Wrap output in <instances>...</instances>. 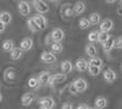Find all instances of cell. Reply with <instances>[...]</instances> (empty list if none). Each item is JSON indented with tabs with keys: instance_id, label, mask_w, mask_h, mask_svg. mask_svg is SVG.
I'll return each mask as SVG.
<instances>
[{
	"instance_id": "1",
	"label": "cell",
	"mask_w": 122,
	"mask_h": 109,
	"mask_svg": "<svg viewBox=\"0 0 122 109\" xmlns=\"http://www.w3.org/2000/svg\"><path fill=\"white\" fill-rule=\"evenodd\" d=\"M32 5L34 6L36 11H37L39 15L49 12V5H48V3L43 1V0H34V1L32 3Z\"/></svg>"
},
{
	"instance_id": "2",
	"label": "cell",
	"mask_w": 122,
	"mask_h": 109,
	"mask_svg": "<svg viewBox=\"0 0 122 109\" xmlns=\"http://www.w3.org/2000/svg\"><path fill=\"white\" fill-rule=\"evenodd\" d=\"M50 37H51V41L55 43H61L65 38V32L64 29L61 28H54L51 33H50Z\"/></svg>"
},
{
	"instance_id": "3",
	"label": "cell",
	"mask_w": 122,
	"mask_h": 109,
	"mask_svg": "<svg viewBox=\"0 0 122 109\" xmlns=\"http://www.w3.org/2000/svg\"><path fill=\"white\" fill-rule=\"evenodd\" d=\"M32 18H33L34 23L37 25V27L39 28V31H43V29H45V28H46V26H48V20H46V17H45V16L39 15V14H38V15L33 16Z\"/></svg>"
},
{
	"instance_id": "4",
	"label": "cell",
	"mask_w": 122,
	"mask_h": 109,
	"mask_svg": "<svg viewBox=\"0 0 122 109\" xmlns=\"http://www.w3.org/2000/svg\"><path fill=\"white\" fill-rule=\"evenodd\" d=\"M39 105H40V108L53 109L55 107V101L53 97H43L39 99Z\"/></svg>"
},
{
	"instance_id": "5",
	"label": "cell",
	"mask_w": 122,
	"mask_h": 109,
	"mask_svg": "<svg viewBox=\"0 0 122 109\" xmlns=\"http://www.w3.org/2000/svg\"><path fill=\"white\" fill-rule=\"evenodd\" d=\"M66 81V75L65 74H55V75H50L49 78V85L55 86V85H60Z\"/></svg>"
},
{
	"instance_id": "6",
	"label": "cell",
	"mask_w": 122,
	"mask_h": 109,
	"mask_svg": "<svg viewBox=\"0 0 122 109\" xmlns=\"http://www.w3.org/2000/svg\"><path fill=\"white\" fill-rule=\"evenodd\" d=\"M99 28H100V32H110L111 29L114 28V21L110 18H105L103 21H100V25H99Z\"/></svg>"
},
{
	"instance_id": "7",
	"label": "cell",
	"mask_w": 122,
	"mask_h": 109,
	"mask_svg": "<svg viewBox=\"0 0 122 109\" xmlns=\"http://www.w3.org/2000/svg\"><path fill=\"white\" fill-rule=\"evenodd\" d=\"M73 85H75V87H76V90H77L78 93L87 91V88H88V83H87V81L84 80L83 77L76 78V80L73 81Z\"/></svg>"
},
{
	"instance_id": "8",
	"label": "cell",
	"mask_w": 122,
	"mask_h": 109,
	"mask_svg": "<svg viewBox=\"0 0 122 109\" xmlns=\"http://www.w3.org/2000/svg\"><path fill=\"white\" fill-rule=\"evenodd\" d=\"M40 60L45 64H54L56 61V55L53 54L51 52H48V50H44L40 55Z\"/></svg>"
},
{
	"instance_id": "9",
	"label": "cell",
	"mask_w": 122,
	"mask_h": 109,
	"mask_svg": "<svg viewBox=\"0 0 122 109\" xmlns=\"http://www.w3.org/2000/svg\"><path fill=\"white\" fill-rule=\"evenodd\" d=\"M103 76H104V80H105L107 83H112V82L116 80V77H117L116 72H115L111 67L105 69L104 72H103Z\"/></svg>"
},
{
	"instance_id": "10",
	"label": "cell",
	"mask_w": 122,
	"mask_h": 109,
	"mask_svg": "<svg viewBox=\"0 0 122 109\" xmlns=\"http://www.w3.org/2000/svg\"><path fill=\"white\" fill-rule=\"evenodd\" d=\"M17 9H18L20 15L22 16H28L30 14V5L27 1H20L17 4Z\"/></svg>"
},
{
	"instance_id": "11",
	"label": "cell",
	"mask_w": 122,
	"mask_h": 109,
	"mask_svg": "<svg viewBox=\"0 0 122 109\" xmlns=\"http://www.w3.org/2000/svg\"><path fill=\"white\" fill-rule=\"evenodd\" d=\"M32 48H33V39L29 38V37L23 38L21 41V43H20V49H21L22 52H28Z\"/></svg>"
},
{
	"instance_id": "12",
	"label": "cell",
	"mask_w": 122,
	"mask_h": 109,
	"mask_svg": "<svg viewBox=\"0 0 122 109\" xmlns=\"http://www.w3.org/2000/svg\"><path fill=\"white\" fill-rule=\"evenodd\" d=\"M34 99H36V94L34 93H32V92L25 93L22 96V98H21V104L23 107H28V105H30L34 102Z\"/></svg>"
},
{
	"instance_id": "13",
	"label": "cell",
	"mask_w": 122,
	"mask_h": 109,
	"mask_svg": "<svg viewBox=\"0 0 122 109\" xmlns=\"http://www.w3.org/2000/svg\"><path fill=\"white\" fill-rule=\"evenodd\" d=\"M61 15H62L64 18H70L75 15L73 14V7L71 6V4H64L61 6Z\"/></svg>"
},
{
	"instance_id": "14",
	"label": "cell",
	"mask_w": 122,
	"mask_h": 109,
	"mask_svg": "<svg viewBox=\"0 0 122 109\" xmlns=\"http://www.w3.org/2000/svg\"><path fill=\"white\" fill-rule=\"evenodd\" d=\"M73 67H76V70L79 71V72H84L88 69V61L86 59H77V61H76Z\"/></svg>"
},
{
	"instance_id": "15",
	"label": "cell",
	"mask_w": 122,
	"mask_h": 109,
	"mask_svg": "<svg viewBox=\"0 0 122 109\" xmlns=\"http://www.w3.org/2000/svg\"><path fill=\"white\" fill-rule=\"evenodd\" d=\"M12 21V15L10 14L9 11H1L0 12V22L3 25H10Z\"/></svg>"
},
{
	"instance_id": "16",
	"label": "cell",
	"mask_w": 122,
	"mask_h": 109,
	"mask_svg": "<svg viewBox=\"0 0 122 109\" xmlns=\"http://www.w3.org/2000/svg\"><path fill=\"white\" fill-rule=\"evenodd\" d=\"M94 108L95 109H105L106 107H107V99L105 97H103V96H100V97H98L97 99H95V102H94Z\"/></svg>"
},
{
	"instance_id": "17",
	"label": "cell",
	"mask_w": 122,
	"mask_h": 109,
	"mask_svg": "<svg viewBox=\"0 0 122 109\" xmlns=\"http://www.w3.org/2000/svg\"><path fill=\"white\" fill-rule=\"evenodd\" d=\"M73 64L71 63L70 60H64L62 63H61V70H62V72L66 75V74H70L73 71Z\"/></svg>"
},
{
	"instance_id": "18",
	"label": "cell",
	"mask_w": 122,
	"mask_h": 109,
	"mask_svg": "<svg viewBox=\"0 0 122 109\" xmlns=\"http://www.w3.org/2000/svg\"><path fill=\"white\" fill-rule=\"evenodd\" d=\"M72 7H73V14L75 15H82L86 11V4L83 1H77Z\"/></svg>"
},
{
	"instance_id": "19",
	"label": "cell",
	"mask_w": 122,
	"mask_h": 109,
	"mask_svg": "<svg viewBox=\"0 0 122 109\" xmlns=\"http://www.w3.org/2000/svg\"><path fill=\"white\" fill-rule=\"evenodd\" d=\"M114 43H115V39L112 38V37H110L107 41L103 44V49H104V53L107 55V54H110V52L114 49Z\"/></svg>"
},
{
	"instance_id": "20",
	"label": "cell",
	"mask_w": 122,
	"mask_h": 109,
	"mask_svg": "<svg viewBox=\"0 0 122 109\" xmlns=\"http://www.w3.org/2000/svg\"><path fill=\"white\" fill-rule=\"evenodd\" d=\"M15 77H16V72L14 69H6L5 72H4V78H5V81L7 82H11L15 80Z\"/></svg>"
},
{
	"instance_id": "21",
	"label": "cell",
	"mask_w": 122,
	"mask_h": 109,
	"mask_svg": "<svg viewBox=\"0 0 122 109\" xmlns=\"http://www.w3.org/2000/svg\"><path fill=\"white\" fill-rule=\"evenodd\" d=\"M1 47H3L4 52H9L10 53L15 48V43H14L12 39H5V41L3 42V44H1Z\"/></svg>"
},
{
	"instance_id": "22",
	"label": "cell",
	"mask_w": 122,
	"mask_h": 109,
	"mask_svg": "<svg viewBox=\"0 0 122 109\" xmlns=\"http://www.w3.org/2000/svg\"><path fill=\"white\" fill-rule=\"evenodd\" d=\"M84 50H86V54H87L90 59L97 56V48H95L94 44H87Z\"/></svg>"
},
{
	"instance_id": "23",
	"label": "cell",
	"mask_w": 122,
	"mask_h": 109,
	"mask_svg": "<svg viewBox=\"0 0 122 109\" xmlns=\"http://www.w3.org/2000/svg\"><path fill=\"white\" fill-rule=\"evenodd\" d=\"M49 78H50V72H48V71L40 72L39 74V78H38L39 85H48L49 83Z\"/></svg>"
},
{
	"instance_id": "24",
	"label": "cell",
	"mask_w": 122,
	"mask_h": 109,
	"mask_svg": "<svg viewBox=\"0 0 122 109\" xmlns=\"http://www.w3.org/2000/svg\"><path fill=\"white\" fill-rule=\"evenodd\" d=\"M23 55V52L21 50L20 48H14L11 52H10V56H11L12 60H18V59H21Z\"/></svg>"
},
{
	"instance_id": "25",
	"label": "cell",
	"mask_w": 122,
	"mask_h": 109,
	"mask_svg": "<svg viewBox=\"0 0 122 109\" xmlns=\"http://www.w3.org/2000/svg\"><path fill=\"white\" fill-rule=\"evenodd\" d=\"M50 49H51V53L53 54H59V53H61V52L64 50V47H62V44H61V43L53 42L51 45H50Z\"/></svg>"
},
{
	"instance_id": "26",
	"label": "cell",
	"mask_w": 122,
	"mask_h": 109,
	"mask_svg": "<svg viewBox=\"0 0 122 109\" xmlns=\"http://www.w3.org/2000/svg\"><path fill=\"white\" fill-rule=\"evenodd\" d=\"M88 21H89L90 26L92 25H98L100 22V15L98 12H92L90 16H89V18H88Z\"/></svg>"
},
{
	"instance_id": "27",
	"label": "cell",
	"mask_w": 122,
	"mask_h": 109,
	"mask_svg": "<svg viewBox=\"0 0 122 109\" xmlns=\"http://www.w3.org/2000/svg\"><path fill=\"white\" fill-rule=\"evenodd\" d=\"M103 59H100V58H98V56H95V58H92L90 59V61L88 63V65H90V66H95V67H100L101 69V66H103Z\"/></svg>"
},
{
	"instance_id": "28",
	"label": "cell",
	"mask_w": 122,
	"mask_h": 109,
	"mask_svg": "<svg viewBox=\"0 0 122 109\" xmlns=\"http://www.w3.org/2000/svg\"><path fill=\"white\" fill-rule=\"evenodd\" d=\"M87 70H88V72H89L90 76H98V75H100V72H101V69H100V67L90 66V65H88Z\"/></svg>"
},
{
	"instance_id": "29",
	"label": "cell",
	"mask_w": 122,
	"mask_h": 109,
	"mask_svg": "<svg viewBox=\"0 0 122 109\" xmlns=\"http://www.w3.org/2000/svg\"><path fill=\"white\" fill-rule=\"evenodd\" d=\"M28 86L29 88H33V90H37V88L39 87V81L37 77H30L28 80Z\"/></svg>"
},
{
	"instance_id": "30",
	"label": "cell",
	"mask_w": 122,
	"mask_h": 109,
	"mask_svg": "<svg viewBox=\"0 0 122 109\" xmlns=\"http://www.w3.org/2000/svg\"><path fill=\"white\" fill-rule=\"evenodd\" d=\"M89 26H90V23H89V21H88V18L82 17V18L79 20V22H78V27H79L81 29H87Z\"/></svg>"
},
{
	"instance_id": "31",
	"label": "cell",
	"mask_w": 122,
	"mask_h": 109,
	"mask_svg": "<svg viewBox=\"0 0 122 109\" xmlns=\"http://www.w3.org/2000/svg\"><path fill=\"white\" fill-rule=\"evenodd\" d=\"M109 38H110V36H109L107 33H105V32H99V34H98V42L101 43V44H104Z\"/></svg>"
},
{
	"instance_id": "32",
	"label": "cell",
	"mask_w": 122,
	"mask_h": 109,
	"mask_svg": "<svg viewBox=\"0 0 122 109\" xmlns=\"http://www.w3.org/2000/svg\"><path fill=\"white\" fill-rule=\"evenodd\" d=\"M27 25H28V28H29L32 32H38V31H39V28H38L37 25L34 23V21H33V18H32V17H29V18H28Z\"/></svg>"
},
{
	"instance_id": "33",
	"label": "cell",
	"mask_w": 122,
	"mask_h": 109,
	"mask_svg": "<svg viewBox=\"0 0 122 109\" xmlns=\"http://www.w3.org/2000/svg\"><path fill=\"white\" fill-rule=\"evenodd\" d=\"M98 34H99L98 31H92V32L88 34V41H89L90 43L98 42Z\"/></svg>"
},
{
	"instance_id": "34",
	"label": "cell",
	"mask_w": 122,
	"mask_h": 109,
	"mask_svg": "<svg viewBox=\"0 0 122 109\" xmlns=\"http://www.w3.org/2000/svg\"><path fill=\"white\" fill-rule=\"evenodd\" d=\"M114 48H116V49H122V37H120V38L115 39Z\"/></svg>"
},
{
	"instance_id": "35",
	"label": "cell",
	"mask_w": 122,
	"mask_h": 109,
	"mask_svg": "<svg viewBox=\"0 0 122 109\" xmlns=\"http://www.w3.org/2000/svg\"><path fill=\"white\" fill-rule=\"evenodd\" d=\"M68 91H70V93H72V94H77L78 93L77 90H76V87H75V85H73V82L68 86Z\"/></svg>"
},
{
	"instance_id": "36",
	"label": "cell",
	"mask_w": 122,
	"mask_h": 109,
	"mask_svg": "<svg viewBox=\"0 0 122 109\" xmlns=\"http://www.w3.org/2000/svg\"><path fill=\"white\" fill-rule=\"evenodd\" d=\"M61 109H73V105H72V103H64Z\"/></svg>"
},
{
	"instance_id": "37",
	"label": "cell",
	"mask_w": 122,
	"mask_h": 109,
	"mask_svg": "<svg viewBox=\"0 0 122 109\" xmlns=\"http://www.w3.org/2000/svg\"><path fill=\"white\" fill-rule=\"evenodd\" d=\"M51 43H53L51 42V37H50V34H49V36L45 37V44H48V45L50 44V45H51Z\"/></svg>"
},
{
	"instance_id": "38",
	"label": "cell",
	"mask_w": 122,
	"mask_h": 109,
	"mask_svg": "<svg viewBox=\"0 0 122 109\" xmlns=\"http://www.w3.org/2000/svg\"><path fill=\"white\" fill-rule=\"evenodd\" d=\"M5 28H6V26H5V25H3L1 22H0V34H1V33L5 31Z\"/></svg>"
},
{
	"instance_id": "39",
	"label": "cell",
	"mask_w": 122,
	"mask_h": 109,
	"mask_svg": "<svg viewBox=\"0 0 122 109\" xmlns=\"http://www.w3.org/2000/svg\"><path fill=\"white\" fill-rule=\"evenodd\" d=\"M77 109H88V107H87L86 104H81V105L77 107Z\"/></svg>"
},
{
	"instance_id": "40",
	"label": "cell",
	"mask_w": 122,
	"mask_h": 109,
	"mask_svg": "<svg viewBox=\"0 0 122 109\" xmlns=\"http://www.w3.org/2000/svg\"><path fill=\"white\" fill-rule=\"evenodd\" d=\"M117 12H118V15H120V16H122V9H121V6H118V7H117Z\"/></svg>"
},
{
	"instance_id": "41",
	"label": "cell",
	"mask_w": 122,
	"mask_h": 109,
	"mask_svg": "<svg viewBox=\"0 0 122 109\" xmlns=\"http://www.w3.org/2000/svg\"><path fill=\"white\" fill-rule=\"evenodd\" d=\"M106 3H107V4H114L115 1H114V0H109V1H106Z\"/></svg>"
},
{
	"instance_id": "42",
	"label": "cell",
	"mask_w": 122,
	"mask_h": 109,
	"mask_svg": "<svg viewBox=\"0 0 122 109\" xmlns=\"http://www.w3.org/2000/svg\"><path fill=\"white\" fill-rule=\"evenodd\" d=\"M3 101V96H1V93H0V102Z\"/></svg>"
},
{
	"instance_id": "43",
	"label": "cell",
	"mask_w": 122,
	"mask_h": 109,
	"mask_svg": "<svg viewBox=\"0 0 122 109\" xmlns=\"http://www.w3.org/2000/svg\"><path fill=\"white\" fill-rule=\"evenodd\" d=\"M120 6H121V9H122V1H121V3H120Z\"/></svg>"
},
{
	"instance_id": "44",
	"label": "cell",
	"mask_w": 122,
	"mask_h": 109,
	"mask_svg": "<svg viewBox=\"0 0 122 109\" xmlns=\"http://www.w3.org/2000/svg\"><path fill=\"white\" fill-rule=\"evenodd\" d=\"M88 109H95V108H89V107H88Z\"/></svg>"
},
{
	"instance_id": "45",
	"label": "cell",
	"mask_w": 122,
	"mask_h": 109,
	"mask_svg": "<svg viewBox=\"0 0 122 109\" xmlns=\"http://www.w3.org/2000/svg\"><path fill=\"white\" fill-rule=\"evenodd\" d=\"M121 70H122V64H121Z\"/></svg>"
},
{
	"instance_id": "46",
	"label": "cell",
	"mask_w": 122,
	"mask_h": 109,
	"mask_svg": "<svg viewBox=\"0 0 122 109\" xmlns=\"http://www.w3.org/2000/svg\"><path fill=\"white\" fill-rule=\"evenodd\" d=\"M40 109H45V108H40Z\"/></svg>"
}]
</instances>
